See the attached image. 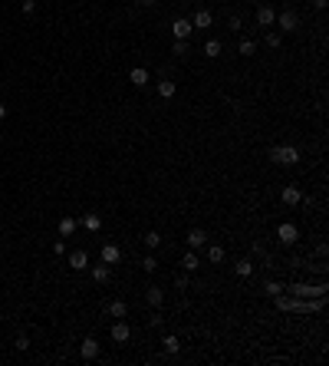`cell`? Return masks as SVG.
<instances>
[{
	"mask_svg": "<svg viewBox=\"0 0 329 366\" xmlns=\"http://www.w3.org/2000/svg\"><path fill=\"white\" fill-rule=\"evenodd\" d=\"M270 158H274L276 165H296L300 152H296L293 145H276V149H270Z\"/></svg>",
	"mask_w": 329,
	"mask_h": 366,
	"instance_id": "6da1fadb",
	"label": "cell"
},
{
	"mask_svg": "<svg viewBox=\"0 0 329 366\" xmlns=\"http://www.w3.org/2000/svg\"><path fill=\"white\" fill-rule=\"evenodd\" d=\"M119 257H122V251H119V244H102V251H99V261L102 264H119Z\"/></svg>",
	"mask_w": 329,
	"mask_h": 366,
	"instance_id": "7a4b0ae2",
	"label": "cell"
},
{
	"mask_svg": "<svg viewBox=\"0 0 329 366\" xmlns=\"http://www.w3.org/2000/svg\"><path fill=\"white\" fill-rule=\"evenodd\" d=\"M79 356H82V360H96L99 356V340L96 336H86V340L79 343Z\"/></svg>",
	"mask_w": 329,
	"mask_h": 366,
	"instance_id": "3957f363",
	"label": "cell"
},
{
	"mask_svg": "<svg viewBox=\"0 0 329 366\" xmlns=\"http://www.w3.org/2000/svg\"><path fill=\"white\" fill-rule=\"evenodd\" d=\"M129 336H132V330H129V323H125V317L112 323V340L115 343H129Z\"/></svg>",
	"mask_w": 329,
	"mask_h": 366,
	"instance_id": "277c9868",
	"label": "cell"
},
{
	"mask_svg": "<svg viewBox=\"0 0 329 366\" xmlns=\"http://www.w3.org/2000/svg\"><path fill=\"white\" fill-rule=\"evenodd\" d=\"M276 23L283 27V33H293L296 27H300V17H296L293 10H283V13H280V17H276Z\"/></svg>",
	"mask_w": 329,
	"mask_h": 366,
	"instance_id": "5b68a950",
	"label": "cell"
},
{
	"mask_svg": "<svg viewBox=\"0 0 329 366\" xmlns=\"http://www.w3.org/2000/svg\"><path fill=\"white\" fill-rule=\"evenodd\" d=\"M276 238L290 247V244H296V224H290V221H283L280 228H276Z\"/></svg>",
	"mask_w": 329,
	"mask_h": 366,
	"instance_id": "8992f818",
	"label": "cell"
},
{
	"mask_svg": "<svg viewBox=\"0 0 329 366\" xmlns=\"http://www.w3.org/2000/svg\"><path fill=\"white\" fill-rule=\"evenodd\" d=\"M191 30H194V27H191V20H181V17H178V20L171 23V33H175V40H188V36H191Z\"/></svg>",
	"mask_w": 329,
	"mask_h": 366,
	"instance_id": "52a82bcc",
	"label": "cell"
},
{
	"mask_svg": "<svg viewBox=\"0 0 329 366\" xmlns=\"http://www.w3.org/2000/svg\"><path fill=\"white\" fill-rule=\"evenodd\" d=\"M204 241H208V234L201 231V228H191V231H188V247H191V251L204 247Z\"/></svg>",
	"mask_w": 329,
	"mask_h": 366,
	"instance_id": "ba28073f",
	"label": "cell"
},
{
	"mask_svg": "<svg viewBox=\"0 0 329 366\" xmlns=\"http://www.w3.org/2000/svg\"><path fill=\"white\" fill-rule=\"evenodd\" d=\"M69 264H73V271H86V267H89V254L79 247V251H73V254H69Z\"/></svg>",
	"mask_w": 329,
	"mask_h": 366,
	"instance_id": "9c48e42d",
	"label": "cell"
},
{
	"mask_svg": "<svg viewBox=\"0 0 329 366\" xmlns=\"http://www.w3.org/2000/svg\"><path fill=\"white\" fill-rule=\"evenodd\" d=\"M129 79H132V86H148V79H152V76H148V69H145V66H135L129 73Z\"/></svg>",
	"mask_w": 329,
	"mask_h": 366,
	"instance_id": "30bf717a",
	"label": "cell"
},
{
	"mask_svg": "<svg viewBox=\"0 0 329 366\" xmlns=\"http://www.w3.org/2000/svg\"><path fill=\"white\" fill-rule=\"evenodd\" d=\"M274 20H276L274 7H267V3H263V7H257V23H260V27H270Z\"/></svg>",
	"mask_w": 329,
	"mask_h": 366,
	"instance_id": "8fae6325",
	"label": "cell"
},
{
	"mask_svg": "<svg viewBox=\"0 0 329 366\" xmlns=\"http://www.w3.org/2000/svg\"><path fill=\"white\" fill-rule=\"evenodd\" d=\"M112 277V267L109 264H102V261H99L96 267H92V280H96V284H106V280Z\"/></svg>",
	"mask_w": 329,
	"mask_h": 366,
	"instance_id": "7c38bea8",
	"label": "cell"
},
{
	"mask_svg": "<svg viewBox=\"0 0 329 366\" xmlns=\"http://www.w3.org/2000/svg\"><path fill=\"white\" fill-rule=\"evenodd\" d=\"M280 198H283V205H300V201H303V195H300V188H296V185H286Z\"/></svg>",
	"mask_w": 329,
	"mask_h": 366,
	"instance_id": "4fadbf2b",
	"label": "cell"
},
{
	"mask_svg": "<svg viewBox=\"0 0 329 366\" xmlns=\"http://www.w3.org/2000/svg\"><path fill=\"white\" fill-rule=\"evenodd\" d=\"M214 23V17H211V10H197L194 20H191V27H211Z\"/></svg>",
	"mask_w": 329,
	"mask_h": 366,
	"instance_id": "5bb4252c",
	"label": "cell"
},
{
	"mask_svg": "<svg viewBox=\"0 0 329 366\" xmlns=\"http://www.w3.org/2000/svg\"><path fill=\"white\" fill-rule=\"evenodd\" d=\"M175 83H171V79H162V83H158V96H162V99H171V96H175Z\"/></svg>",
	"mask_w": 329,
	"mask_h": 366,
	"instance_id": "9a60e30c",
	"label": "cell"
},
{
	"mask_svg": "<svg viewBox=\"0 0 329 366\" xmlns=\"http://www.w3.org/2000/svg\"><path fill=\"white\" fill-rule=\"evenodd\" d=\"M125 310H129V307H125V300H112V304H109V317H115V320H122Z\"/></svg>",
	"mask_w": 329,
	"mask_h": 366,
	"instance_id": "2e32d148",
	"label": "cell"
},
{
	"mask_svg": "<svg viewBox=\"0 0 329 366\" xmlns=\"http://www.w3.org/2000/svg\"><path fill=\"white\" fill-rule=\"evenodd\" d=\"M296 294V297H309V294H319L323 297V287H306V284H296V287H290Z\"/></svg>",
	"mask_w": 329,
	"mask_h": 366,
	"instance_id": "e0dca14e",
	"label": "cell"
},
{
	"mask_svg": "<svg viewBox=\"0 0 329 366\" xmlns=\"http://www.w3.org/2000/svg\"><path fill=\"white\" fill-rule=\"evenodd\" d=\"M181 267H185V271H197V267H201V261H197L194 251H188V254L181 257Z\"/></svg>",
	"mask_w": 329,
	"mask_h": 366,
	"instance_id": "ac0fdd59",
	"label": "cell"
},
{
	"mask_svg": "<svg viewBox=\"0 0 329 366\" xmlns=\"http://www.w3.org/2000/svg\"><path fill=\"white\" fill-rule=\"evenodd\" d=\"M204 56H208V60H218L220 56V40H208V43H204Z\"/></svg>",
	"mask_w": 329,
	"mask_h": 366,
	"instance_id": "d6986e66",
	"label": "cell"
},
{
	"mask_svg": "<svg viewBox=\"0 0 329 366\" xmlns=\"http://www.w3.org/2000/svg\"><path fill=\"white\" fill-rule=\"evenodd\" d=\"M208 261L211 264H220V261H224V247H220V244H211L208 247Z\"/></svg>",
	"mask_w": 329,
	"mask_h": 366,
	"instance_id": "ffe728a7",
	"label": "cell"
},
{
	"mask_svg": "<svg viewBox=\"0 0 329 366\" xmlns=\"http://www.w3.org/2000/svg\"><path fill=\"white\" fill-rule=\"evenodd\" d=\"M73 231H76V218H63V221H59V234H63V238H69Z\"/></svg>",
	"mask_w": 329,
	"mask_h": 366,
	"instance_id": "44dd1931",
	"label": "cell"
},
{
	"mask_svg": "<svg viewBox=\"0 0 329 366\" xmlns=\"http://www.w3.org/2000/svg\"><path fill=\"white\" fill-rule=\"evenodd\" d=\"M145 300H148V304H152V307H162V300H164V294L158 287H152L148 290V294H145Z\"/></svg>",
	"mask_w": 329,
	"mask_h": 366,
	"instance_id": "7402d4cb",
	"label": "cell"
},
{
	"mask_svg": "<svg viewBox=\"0 0 329 366\" xmlns=\"http://www.w3.org/2000/svg\"><path fill=\"white\" fill-rule=\"evenodd\" d=\"M234 271H237L241 277H250V274H253V264H250V261H237V264H234Z\"/></svg>",
	"mask_w": 329,
	"mask_h": 366,
	"instance_id": "603a6c76",
	"label": "cell"
},
{
	"mask_svg": "<svg viewBox=\"0 0 329 366\" xmlns=\"http://www.w3.org/2000/svg\"><path fill=\"white\" fill-rule=\"evenodd\" d=\"M82 224H86L89 231H99V228H102V218H99V214H86V218H82Z\"/></svg>",
	"mask_w": 329,
	"mask_h": 366,
	"instance_id": "cb8c5ba5",
	"label": "cell"
},
{
	"mask_svg": "<svg viewBox=\"0 0 329 366\" xmlns=\"http://www.w3.org/2000/svg\"><path fill=\"white\" fill-rule=\"evenodd\" d=\"M142 241H145V247H152V251H155V247L162 244V234H158V231H148V234L142 238Z\"/></svg>",
	"mask_w": 329,
	"mask_h": 366,
	"instance_id": "d4e9b609",
	"label": "cell"
},
{
	"mask_svg": "<svg viewBox=\"0 0 329 366\" xmlns=\"http://www.w3.org/2000/svg\"><path fill=\"white\" fill-rule=\"evenodd\" d=\"M162 343H164V353H178V350H181V343H178V336H164Z\"/></svg>",
	"mask_w": 329,
	"mask_h": 366,
	"instance_id": "484cf974",
	"label": "cell"
},
{
	"mask_svg": "<svg viewBox=\"0 0 329 366\" xmlns=\"http://www.w3.org/2000/svg\"><path fill=\"white\" fill-rule=\"evenodd\" d=\"M263 43L270 46V50H276V46H280V33H267V36H263Z\"/></svg>",
	"mask_w": 329,
	"mask_h": 366,
	"instance_id": "4316f807",
	"label": "cell"
},
{
	"mask_svg": "<svg viewBox=\"0 0 329 366\" xmlns=\"http://www.w3.org/2000/svg\"><path fill=\"white\" fill-rule=\"evenodd\" d=\"M171 53L185 56V53H188V40H175V46H171Z\"/></svg>",
	"mask_w": 329,
	"mask_h": 366,
	"instance_id": "83f0119b",
	"label": "cell"
},
{
	"mask_svg": "<svg viewBox=\"0 0 329 366\" xmlns=\"http://www.w3.org/2000/svg\"><path fill=\"white\" fill-rule=\"evenodd\" d=\"M253 50H257V43H253V40H244V43H241V53H244V56H253Z\"/></svg>",
	"mask_w": 329,
	"mask_h": 366,
	"instance_id": "f1b7e54d",
	"label": "cell"
},
{
	"mask_svg": "<svg viewBox=\"0 0 329 366\" xmlns=\"http://www.w3.org/2000/svg\"><path fill=\"white\" fill-rule=\"evenodd\" d=\"M267 294H270V297H276V294H283V287H280L276 280H270V284H267Z\"/></svg>",
	"mask_w": 329,
	"mask_h": 366,
	"instance_id": "f546056e",
	"label": "cell"
},
{
	"mask_svg": "<svg viewBox=\"0 0 329 366\" xmlns=\"http://www.w3.org/2000/svg\"><path fill=\"white\" fill-rule=\"evenodd\" d=\"M142 267H145V271H148V274H152L155 267H158V261H155V257H152V254H148V257H145V261H142Z\"/></svg>",
	"mask_w": 329,
	"mask_h": 366,
	"instance_id": "4dcf8cb0",
	"label": "cell"
},
{
	"mask_svg": "<svg viewBox=\"0 0 329 366\" xmlns=\"http://www.w3.org/2000/svg\"><path fill=\"white\" fill-rule=\"evenodd\" d=\"M20 10H23V13H33V10H36V0H23Z\"/></svg>",
	"mask_w": 329,
	"mask_h": 366,
	"instance_id": "1f68e13d",
	"label": "cell"
},
{
	"mask_svg": "<svg viewBox=\"0 0 329 366\" xmlns=\"http://www.w3.org/2000/svg\"><path fill=\"white\" fill-rule=\"evenodd\" d=\"M53 254H66V241H56L53 244Z\"/></svg>",
	"mask_w": 329,
	"mask_h": 366,
	"instance_id": "d6a6232c",
	"label": "cell"
},
{
	"mask_svg": "<svg viewBox=\"0 0 329 366\" xmlns=\"http://www.w3.org/2000/svg\"><path fill=\"white\" fill-rule=\"evenodd\" d=\"M175 284H178V290H185V287H188V277H185V274H178Z\"/></svg>",
	"mask_w": 329,
	"mask_h": 366,
	"instance_id": "836d02e7",
	"label": "cell"
},
{
	"mask_svg": "<svg viewBox=\"0 0 329 366\" xmlns=\"http://www.w3.org/2000/svg\"><path fill=\"white\" fill-rule=\"evenodd\" d=\"M7 119V106H3V102H0V122Z\"/></svg>",
	"mask_w": 329,
	"mask_h": 366,
	"instance_id": "e575fe53",
	"label": "cell"
},
{
	"mask_svg": "<svg viewBox=\"0 0 329 366\" xmlns=\"http://www.w3.org/2000/svg\"><path fill=\"white\" fill-rule=\"evenodd\" d=\"M138 3H142V7H155V3H158V0H138Z\"/></svg>",
	"mask_w": 329,
	"mask_h": 366,
	"instance_id": "d590c367",
	"label": "cell"
},
{
	"mask_svg": "<svg viewBox=\"0 0 329 366\" xmlns=\"http://www.w3.org/2000/svg\"><path fill=\"white\" fill-rule=\"evenodd\" d=\"M313 3H316V10H323V7H326V0H313Z\"/></svg>",
	"mask_w": 329,
	"mask_h": 366,
	"instance_id": "8d00e7d4",
	"label": "cell"
}]
</instances>
